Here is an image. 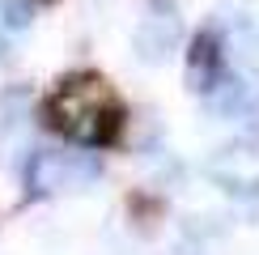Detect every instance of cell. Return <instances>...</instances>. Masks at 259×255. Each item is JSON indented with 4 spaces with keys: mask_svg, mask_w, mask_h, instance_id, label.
Wrapping results in <instances>:
<instances>
[{
    "mask_svg": "<svg viewBox=\"0 0 259 255\" xmlns=\"http://www.w3.org/2000/svg\"><path fill=\"white\" fill-rule=\"evenodd\" d=\"M51 123L60 128L64 136L81 145H102L115 136L119 128V106H115L106 81L98 77H72L64 81L51 98Z\"/></svg>",
    "mask_w": 259,
    "mask_h": 255,
    "instance_id": "1",
    "label": "cell"
},
{
    "mask_svg": "<svg viewBox=\"0 0 259 255\" xmlns=\"http://www.w3.org/2000/svg\"><path fill=\"white\" fill-rule=\"evenodd\" d=\"M98 175V166L90 157H77V153H56V149H42L30 162V187L38 196H56V191H68V187H85L90 179Z\"/></svg>",
    "mask_w": 259,
    "mask_h": 255,
    "instance_id": "2",
    "label": "cell"
},
{
    "mask_svg": "<svg viewBox=\"0 0 259 255\" xmlns=\"http://www.w3.org/2000/svg\"><path fill=\"white\" fill-rule=\"evenodd\" d=\"M136 56L145 60V64H161L175 51V42H179V13L175 9H149L145 17H140V26H136Z\"/></svg>",
    "mask_w": 259,
    "mask_h": 255,
    "instance_id": "3",
    "label": "cell"
},
{
    "mask_svg": "<svg viewBox=\"0 0 259 255\" xmlns=\"http://www.w3.org/2000/svg\"><path fill=\"white\" fill-rule=\"evenodd\" d=\"M212 111L217 115H230V119H246V115L259 106V77H221L212 85Z\"/></svg>",
    "mask_w": 259,
    "mask_h": 255,
    "instance_id": "4",
    "label": "cell"
},
{
    "mask_svg": "<svg viewBox=\"0 0 259 255\" xmlns=\"http://www.w3.org/2000/svg\"><path fill=\"white\" fill-rule=\"evenodd\" d=\"M221 81V47L212 34H200L187 56V85L191 90H212Z\"/></svg>",
    "mask_w": 259,
    "mask_h": 255,
    "instance_id": "5",
    "label": "cell"
},
{
    "mask_svg": "<svg viewBox=\"0 0 259 255\" xmlns=\"http://www.w3.org/2000/svg\"><path fill=\"white\" fill-rule=\"evenodd\" d=\"M26 119H30V90H21V85L0 90V136H13L17 128H26Z\"/></svg>",
    "mask_w": 259,
    "mask_h": 255,
    "instance_id": "6",
    "label": "cell"
},
{
    "mask_svg": "<svg viewBox=\"0 0 259 255\" xmlns=\"http://www.w3.org/2000/svg\"><path fill=\"white\" fill-rule=\"evenodd\" d=\"M0 17H5V26L21 30V26H30V5L26 0H0Z\"/></svg>",
    "mask_w": 259,
    "mask_h": 255,
    "instance_id": "7",
    "label": "cell"
},
{
    "mask_svg": "<svg viewBox=\"0 0 259 255\" xmlns=\"http://www.w3.org/2000/svg\"><path fill=\"white\" fill-rule=\"evenodd\" d=\"M0 56H5V38H0Z\"/></svg>",
    "mask_w": 259,
    "mask_h": 255,
    "instance_id": "8",
    "label": "cell"
}]
</instances>
